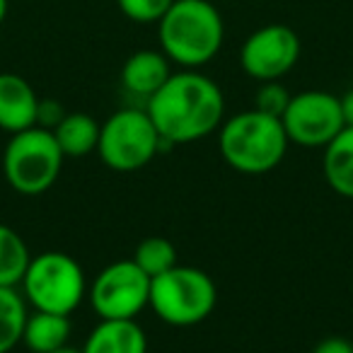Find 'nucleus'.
Returning <instances> with one entry per match:
<instances>
[{"label": "nucleus", "mask_w": 353, "mask_h": 353, "mask_svg": "<svg viewBox=\"0 0 353 353\" xmlns=\"http://www.w3.org/2000/svg\"><path fill=\"white\" fill-rule=\"evenodd\" d=\"M145 112L162 143L182 145L201 141L221 128L225 121V97L213 78L182 68L148 99Z\"/></svg>", "instance_id": "1"}, {"label": "nucleus", "mask_w": 353, "mask_h": 353, "mask_svg": "<svg viewBox=\"0 0 353 353\" xmlns=\"http://www.w3.org/2000/svg\"><path fill=\"white\" fill-rule=\"evenodd\" d=\"M160 51L179 68L211 63L225 41V22L211 0H174L157 22Z\"/></svg>", "instance_id": "2"}, {"label": "nucleus", "mask_w": 353, "mask_h": 353, "mask_svg": "<svg viewBox=\"0 0 353 353\" xmlns=\"http://www.w3.org/2000/svg\"><path fill=\"white\" fill-rule=\"evenodd\" d=\"M290 141L281 119L264 112H240L218 128V148L232 170L242 174H266L283 162Z\"/></svg>", "instance_id": "3"}, {"label": "nucleus", "mask_w": 353, "mask_h": 353, "mask_svg": "<svg viewBox=\"0 0 353 353\" xmlns=\"http://www.w3.org/2000/svg\"><path fill=\"white\" fill-rule=\"evenodd\" d=\"M218 303V288L206 271L176 264L150 279L152 312L172 327H194L211 317Z\"/></svg>", "instance_id": "4"}, {"label": "nucleus", "mask_w": 353, "mask_h": 353, "mask_svg": "<svg viewBox=\"0 0 353 353\" xmlns=\"http://www.w3.org/2000/svg\"><path fill=\"white\" fill-rule=\"evenodd\" d=\"M65 155L44 126L12 133L3 150V174L22 196H39L59 182Z\"/></svg>", "instance_id": "5"}, {"label": "nucleus", "mask_w": 353, "mask_h": 353, "mask_svg": "<svg viewBox=\"0 0 353 353\" xmlns=\"http://www.w3.org/2000/svg\"><path fill=\"white\" fill-rule=\"evenodd\" d=\"M20 288L34 310L70 317L88 295V279L80 261L70 254L41 252L32 256Z\"/></svg>", "instance_id": "6"}, {"label": "nucleus", "mask_w": 353, "mask_h": 353, "mask_svg": "<svg viewBox=\"0 0 353 353\" xmlns=\"http://www.w3.org/2000/svg\"><path fill=\"white\" fill-rule=\"evenodd\" d=\"M162 138L145 109L126 107L114 112L99 128L97 152L114 172L143 170L160 152Z\"/></svg>", "instance_id": "7"}, {"label": "nucleus", "mask_w": 353, "mask_h": 353, "mask_svg": "<svg viewBox=\"0 0 353 353\" xmlns=\"http://www.w3.org/2000/svg\"><path fill=\"white\" fill-rule=\"evenodd\" d=\"M88 300L99 319H136L150 305V276L133 259H119L94 276Z\"/></svg>", "instance_id": "8"}, {"label": "nucleus", "mask_w": 353, "mask_h": 353, "mask_svg": "<svg viewBox=\"0 0 353 353\" xmlns=\"http://www.w3.org/2000/svg\"><path fill=\"white\" fill-rule=\"evenodd\" d=\"M281 123L290 143L300 148H327L343 131L341 102L324 90H305L290 97Z\"/></svg>", "instance_id": "9"}, {"label": "nucleus", "mask_w": 353, "mask_h": 353, "mask_svg": "<svg viewBox=\"0 0 353 353\" xmlns=\"http://www.w3.org/2000/svg\"><path fill=\"white\" fill-rule=\"evenodd\" d=\"M300 37L293 27L264 25L254 30L240 46V65L252 80L269 83L281 80L298 65L300 61Z\"/></svg>", "instance_id": "10"}, {"label": "nucleus", "mask_w": 353, "mask_h": 353, "mask_svg": "<svg viewBox=\"0 0 353 353\" xmlns=\"http://www.w3.org/2000/svg\"><path fill=\"white\" fill-rule=\"evenodd\" d=\"M39 94L17 73H0V128L12 133L37 126Z\"/></svg>", "instance_id": "11"}, {"label": "nucleus", "mask_w": 353, "mask_h": 353, "mask_svg": "<svg viewBox=\"0 0 353 353\" xmlns=\"http://www.w3.org/2000/svg\"><path fill=\"white\" fill-rule=\"evenodd\" d=\"M172 75V61L160 49H141L126 59L121 68V85L133 97L148 99L167 83Z\"/></svg>", "instance_id": "12"}, {"label": "nucleus", "mask_w": 353, "mask_h": 353, "mask_svg": "<svg viewBox=\"0 0 353 353\" xmlns=\"http://www.w3.org/2000/svg\"><path fill=\"white\" fill-rule=\"evenodd\" d=\"M83 353H148V336L136 319H99Z\"/></svg>", "instance_id": "13"}, {"label": "nucleus", "mask_w": 353, "mask_h": 353, "mask_svg": "<svg viewBox=\"0 0 353 353\" xmlns=\"http://www.w3.org/2000/svg\"><path fill=\"white\" fill-rule=\"evenodd\" d=\"M322 172L332 192L353 199V126H343V131L324 148Z\"/></svg>", "instance_id": "14"}, {"label": "nucleus", "mask_w": 353, "mask_h": 353, "mask_svg": "<svg viewBox=\"0 0 353 353\" xmlns=\"http://www.w3.org/2000/svg\"><path fill=\"white\" fill-rule=\"evenodd\" d=\"M99 128H102V123H97L94 117H90L85 112H73V114H65L51 128V133H54L56 143H59L61 152L65 157H85L97 150Z\"/></svg>", "instance_id": "15"}, {"label": "nucleus", "mask_w": 353, "mask_h": 353, "mask_svg": "<svg viewBox=\"0 0 353 353\" xmlns=\"http://www.w3.org/2000/svg\"><path fill=\"white\" fill-rule=\"evenodd\" d=\"M70 339V317L56 312H34L27 314L25 332H22V343L32 353H51L56 348L65 346Z\"/></svg>", "instance_id": "16"}, {"label": "nucleus", "mask_w": 353, "mask_h": 353, "mask_svg": "<svg viewBox=\"0 0 353 353\" xmlns=\"http://www.w3.org/2000/svg\"><path fill=\"white\" fill-rule=\"evenodd\" d=\"M30 261V247L22 240L20 232L0 223V285L20 288Z\"/></svg>", "instance_id": "17"}, {"label": "nucleus", "mask_w": 353, "mask_h": 353, "mask_svg": "<svg viewBox=\"0 0 353 353\" xmlns=\"http://www.w3.org/2000/svg\"><path fill=\"white\" fill-rule=\"evenodd\" d=\"M27 314V300L20 288L0 285V353H10L22 343Z\"/></svg>", "instance_id": "18"}, {"label": "nucleus", "mask_w": 353, "mask_h": 353, "mask_svg": "<svg viewBox=\"0 0 353 353\" xmlns=\"http://www.w3.org/2000/svg\"><path fill=\"white\" fill-rule=\"evenodd\" d=\"M131 259L136 261L150 279H155V276L165 274V271L174 269V266L179 264V259H176V247L172 245L167 237H160V235L145 237V240L136 247Z\"/></svg>", "instance_id": "19"}, {"label": "nucleus", "mask_w": 353, "mask_h": 353, "mask_svg": "<svg viewBox=\"0 0 353 353\" xmlns=\"http://www.w3.org/2000/svg\"><path fill=\"white\" fill-rule=\"evenodd\" d=\"M174 0H117V8L126 20L136 25H157Z\"/></svg>", "instance_id": "20"}, {"label": "nucleus", "mask_w": 353, "mask_h": 353, "mask_svg": "<svg viewBox=\"0 0 353 353\" xmlns=\"http://www.w3.org/2000/svg\"><path fill=\"white\" fill-rule=\"evenodd\" d=\"M290 97L293 94L288 92L285 85H281V80H269V83H261L259 90L254 94V109L256 112H264L269 117L281 119L288 107Z\"/></svg>", "instance_id": "21"}, {"label": "nucleus", "mask_w": 353, "mask_h": 353, "mask_svg": "<svg viewBox=\"0 0 353 353\" xmlns=\"http://www.w3.org/2000/svg\"><path fill=\"white\" fill-rule=\"evenodd\" d=\"M312 353H353V343L343 336H327L312 348Z\"/></svg>", "instance_id": "22"}, {"label": "nucleus", "mask_w": 353, "mask_h": 353, "mask_svg": "<svg viewBox=\"0 0 353 353\" xmlns=\"http://www.w3.org/2000/svg\"><path fill=\"white\" fill-rule=\"evenodd\" d=\"M339 102H341L343 123H346V126H353V88L348 90L343 97H339Z\"/></svg>", "instance_id": "23"}, {"label": "nucleus", "mask_w": 353, "mask_h": 353, "mask_svg": "<svg viewBox=\"0 0 353 353\" xmlns=\"http://www.w3.org/2000/svg\"><path fill=\"white\" fill-rule=\"evenodd\" d=\"M8 10H10V0H0V27H3V22H6Z\"/></svg>", "instance_id": "24"}, {"label": "nucleus", "mask_w": 353, "mask_h": 353, "mask_svg": "<svg viewBox=\"0 0 353 353\" xmlns=\"http://www.w3.org/2000/svg\"><path fill=\"white\" fill-rule=\"evenodd\" d=\"M51 353H83V348H73V346H68V343H65V346H61V348H56V351H51Z\"/></svg>", "instance_id": "25"}, {"label": "nucleus", "mask_w": 353, "mask_h": 353, "mask_svg": "<svg viewBox=\"0 0 353 353\" xmlns=\"http://www.w3.org/2000/svg\"><path fill=\"white\" fill-rule=\"evenodd\" d=\"M211 3H221V0H211Z\"/></svg>", "instance_id": "26"}]
</instances>
